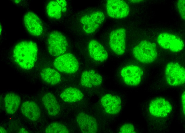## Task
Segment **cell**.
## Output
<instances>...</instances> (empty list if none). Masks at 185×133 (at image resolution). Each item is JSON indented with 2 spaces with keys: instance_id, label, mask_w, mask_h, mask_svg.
<instances>
[{
  "instance_id": "6da1fadb",
  "label": "cell",
  "mask_w": 185,
  "mask_h": 133,
  "mask_svg": "<svg viewBox=\"0 0 185 133\" xmlns=\"http://www.w3.org/2000/svg\"><path fill=\"white\" fill-rule=\"evenodd\" d=\"M38 47L31 41L21 42L15 47L13 52L14 60L22 68L30 70L34 66L37 60Z\"/></svg>"
},
{
  "instance_id": "7a4b0ae2",
  "label": "cell",
  "mask_w": 185,
  "mask_h": 133,
  "mask_svg": "<svg viewBox=\"0 0 185 133\" xmlns=\"http://www.w3.org/2000/svg\"><path fill=\"white\" fill-rule=\"evenodd\" d=\"M133 54L139 62L144 64L151 63L157 57L156 45L154 43L146 40L142 41L134 47Z\"/></svg>"
},
{
  "instance_id": "3957f363",
  "label": "cell",
  "mask_w": 185,
  "mask_h": 133,
  "mask_svg": "<svg viewBox=\"0 0 185 133\" xmlns=\"http://www.w3.org/2000/svg\"><path fill=\"white\" fill-rule=\"evenodd\" d=\"M47 43L49 53L53 56H59L63 54L68 47L66 38L61 33L58 31H53L50 34Z\"/></svg>"
},
{
  "instance_id": "277c9868",
  "label": "cell",
  "mask_w": 185,
  "mask_h": 133,
  "mask_svg": "<svg viewBox=\"0 0 185 133\" xmlns=\"http://www.w3.org/2000/svg\"><path fill=\"white\" fill-rule=\"evenodd\" d=\"M165 74L166 81L171 86H176L185 83V69L178 63L171 62L168 63Z\"/></svg>"
},
{
  "instance_id": "5b68a950",
  "label": "cell",
  "mask_w": 185,
  "mask_h": 133,
  "mask_svg": "<svg viewBox=\"0 0 185 133\" xmlns=\"http://www.w3.org/2000/svg\"><path fill=\"white\" fill-rule=\"evenodd\" d=\"M53 65L58 71L68 74L76 72L79 67L77 59L74 55L70 53L59 56L54 60Z\"/></svg>"
},
{
  "instance_id": "8992f818",
  "label": "cell",
  "mask_w": 185,
  "mask_h": 133,
  "mask_svg": "<svg viewBox=\"0 0 185 133\" xmlns=\"http://www.w3.org/2000/svg\"><path fill=\"white\" fill-rule=\"evenodd\" d=\"M104 13L97 11L83 16L80 19L84 31L88 34L95 32L103 22Z\"/></svg>"
},
{
  "instance_id": "52a82bcc",
  "label": "cell",
  "mask_w": 185,
  "mask_h": 133,
  "mask_svg": "<svg viewBox=\"0 0 185 133\" xmlns=\"http://www.w3.org/2000/svg\"><path fill=\"white\" fill-rule=\"evenodd\" d=\"M157 42L162 48L174 52H178L183 49L184 43L179 37L167 33H160L157 38Z\"/></svg>"
},
{
  "instance_id": "ba28073f",
  "label": "cell",
  "mask_w": 185,
  "mask_h": 133,
  "mask_svg": "<svg viewBox=\"0 0 185 133\" xmlns=\"http://www.w3.org/2000/svg\"><path fill=\"white\" fill-rule=\"evenodd\" d=\"M109 43L111 49L116 54H123L126 48L125 29L119 28L112 31L110 35Z\"/></svg>"
},
{
  "instance_id": "9c48e42d",
  "label": "cell",
  "mask_w": 185,
  "mask_h": 133,
  "mask_svg": "<svg viewBox=\"0 0 185 133\" xmlns=\"http://www.w3.org/2000/svg\"><path fill=\"white\" fill-rule=\"evenodd\" d=\"M107 13L110 17L117 19L127 16L130 11L128 4L121 0H109L106 4Z\"/></svg>"
},
{
  "instance_id": "30bf717a",
  "label": "cell",
  "mask_w": 185,
  "mask_h": 133,
  "mask_svg": "<svg viewBox=\"0 0 185 133\" xmlns=\"http://www.w3.org/2000/svg\"><path fill=\"white\" fill-rule=\"evenodd\" d=\"M120 74L125 83L131 86H136L140 83L143 71L139 66L130 65L123 68Z\"/></svg>"
},
{
  "instance_id": "8fae6325",
  "label": "cell",
  "mask_w": 185,
  "mask_h": 133,
  "mask_svg": "<svg viewBox=\"0 0 185 133\" xmlns=\"http://www.w3.org/2000/svg\"><path fill=\"white\" fill-rule=\"evenodd\" d=\"M150 113L152 115L159 117H166L171 112L172 106L165 99L159 97L153 99L149 106Z\"/></svg>"
},
{
  "instance_id": "7c38bea8",
  "label": "cell",
  "mask_w": 185,
  "mask_h": 133,
  "mask_svg": "<svg viewBox=\"0 0 185 133\" xmlns=\"http://www.w3.org/2000/svg\"><path fill=\"white\" fill-rule=\"evenodd\" d=\"M24 22L26 29L31 35L38 36L42 33V23L38 16L34 13L30 12L26 13L24 16Z\"/></svg>"
},
{
  "instance_id": "4fadbf2b",
  "label": "cell",
  "mask_w": 185,
  "mask_h": 133,
  "mask_svg": "<svg viewBox=\"0 0 185 133\" xmlns=\"http://www.w3.org/2000/svg\"><path fill=\"white\" fill-rule=\"evenodd\" d=\"M76 121L82 133H95L97 132L98 125L96 119L92 116L83 112L79 113Z\"/></svg>"
},
{
  "instance_id": "5bb4252c",
  "label": "cell",
  "mask_w": 185,
  "mask_h": 133,
  "mask_svg": "<svg viewBox=\"0 0 185 133\" xmlns=\"http://www.w3.org/2000/svg\"><path fill=\"white\" fill-rule=\"evenodd\" d=\"M100 102L107 114L116 115L121 110V101L118 96L109 94H105L101 98Z\"/></svg>"
},
{
  "instance_id": "9a60e30c",
  "label": "cell",
  "mask_w": 185,
  "mask_h": 133,
  "mask_svg": "<svg viewBox=\"0 0 185 133\" xmlns=\"http://www.w3.org/2000/svg\"><path fill=\"white\" fill-rule=\"evenodd\" d=\"M88 50L90 56L96 61L103 62L108 58L107 51L99 42L95 40H92L89 42Z\"/></svg>"
},
{
  "instance_id": "2e32d148",
  "label": "cell",
  "mask_w": 185,
  "mask_h": 133,
  "mask_svg": "<svg viewBox=\"0 0 185 133\" xmlns=\"http://www.w3.org/2000/svg\"><path fill=\"white\" fill-rule=\"evenodd\" d=\"M102 82L101 75L93 70L83 72L80 77L81 84L86 87L92 88L99 86Z\"/></svg>"
},
{
  "instance_id": "e0dca14e",
  "label": "cell",
  "mask_w": 185,
  "mask_h": 133,
  "mask_svg": "<svg viewBox=\"0 0 185 133\" xmlns=\"http://www.w3.org/2000/svg\"><path fill=\"white\" fill-rule=\"evenodd\" d=\"M67 3L65 0L52 1L46 6V12L50 18L58 19L67 10Z\"/></svg>"
},
{
  "instance_id": "ac0fdd59",
  "label": "cell",
  "mask_w": 185,
  "mask_h": 133,
  "mask_svg": "<svg viewBox=\"0 0 185 133\" xmlns=\"http://www.w3.org/2000/svg\"><path fill=\"white\" fill-rule=\"evenodd\" d=\"M22 114L26 118L33 121H36L41 116V111L37 104L31 101L23 102L21 107Z\"/></svg>"
},
{
  "instance_id": "d6986e66",
  "label": "cell",
  "mask_w": 185,
  "mask_h": 133,
  "mask_svg": "<svg viewBox=\"0 0 185 133\" xmlns=\"http://www.w3.org/2000/svg\"><path fill=\"white\" fill-rule=\"evenodd\" d=\"M42 101L49 115L55 116L59 113L60 106L56 97L52 93L48 92L44 95Z\"/></svg>"
},
{
  "instance_id": "ffe728a7",
  "label": "cell",
  "mask_w": 185,
  "mask_h": 133,
  "mask_svg": "<svg viewBox=\"0 0 185 133\" xmlns=\"http://www.w3.org/2000/svg\"><path fill=\"white\" fill-rule=\"evenodd\" d=\"M21 100L20 97L15 94L11 93L6 94L4 101L7 113L10 115L15 113L20 104Z\"/></svg>"
},
{
  "instance_id": "44dd1931",
  "label": "cell",
  "mask_w": 185,
  "mask_h": 133,
  "mask_svg": "<svg viewBox=\"0 0 185 133\" xmlns=\"http://www.w3.org/2000/svg\"><path fill=\"white\" fill-rule=\"evenodd\" d=\"M60 97L65 102L72 103L78 101L83 98V95L78 89L69 87L65 89L61 93Z\"/></svg>"
},
{
  "instance_id": "7402d4cb",
  "label": "cell",
  "mask_w": 185,
  "mask_h": 133,
  "mask_svg": "<svg viewBox=\"0 0 185 133\" xmlns=\"http://www.w3.org/2000/svg\"><path fill=\"white\" fill-rule=\"evenodd\" d=\"M40 74L43 80L48 84L55 85L61 81V76L59 73L51 68H44L41 71Z\"/></svg>"
},
{
  "instance_id": "603a6c76",
  "label": "cell",
  "mask_w": 185,
  "mask_h": 133,
  "mask_svg": "<svg viewBox=\"0 0 185 133\" xmlns=\"http://www.w3.org/2000/svg\"><path fill=\"white\" fill-rule=\"evenodd\" d=\"M47 133H68L69 132L66 127L58 122H53L50 124L46 128Z\"/></svg>"
},
{
  "instance_id": "cb8c5ba5",
  "label": "cell",
  "mask_w": 185,
  "mask_h": 133,
  "mask_svg": "<svg viewBox=\"0 0 185 133\" xmlns=\"http://www.w3.org/2000/svg\"><path fill=\"white\" fill-rule=\"evenodd\" d=\"M119 133H136L134 126L130 123L125 124L121 127Z\"/></svg>"
},
{
  "instance_id": "d4e9b609",
  "label": "cell",
  "mask_w": 185,
  "mask_h": 133,
  "mask_svg": "<svg viewBox=\"0 0 185 133\" xmlns=\"http://www.w3.org/2000/svg\"><path fill=\"white\" fill-rule=\"evenodd\" d=\"M185 1L179 0L177 3V6L181 17L183 20L185 19Z\"/></svg>"
},
{
  "instance_id": "484cf974",
  "label": "cell",
  "mask_w": 185,
  "mask_h": 133,
  "mask_svg": "<svg viewBox=\"0 0 185 133\" xmlns=\"http://www.w3.org/2000/svg\"><path fill=\"white\" fill-rule=\"evenodd\" d=\"M185 91H184L182 94L181 96V101L182 106L183 108V110L184 114L185 115Z\"/></svg>"
},
{
  "instance_id": "4316f807",
  "label": "cell",
  "mask_w": 185,
  "mask_h": 133,
  "mask_svg": "<svg viewBox=\"0 0 185 133\" xmlns=\"http://www.w3.org/2000/svg\"><path fill=\"white\" fill-rule=\"evenodd\" d=\"M0 132L1 133H7V131L1 127H0Z\"/></svg>"
},
{
  "instance_id": "83f0119b",
  "label": "cell",
  "mask_w": 185,
  "mask_h": 133,
  "mask_svg": "<svg viewBox=\"0 0 185 133\" xmlns=\"http://www.w3.org/2000/svg\"><path fill=\"white\" fill-rule=\"evenodd\" d=\"M19 132V133H29L24 128H22L20 129Z\"/></svg>"
}]
</instances>
